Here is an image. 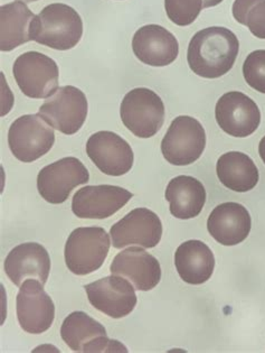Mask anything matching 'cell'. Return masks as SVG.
<instances>
[{"instance_id":"6da1fadb","label":"cell","mask_w":265,"mask_h":353,"mask_svg":"<svg viewBox=\"0 0 265 353\" xmlns=\"http://www.w3.org/2000/svg\"><path fill=\"white\" fill-rule=\"evenodd\" d=\"M239 51V39L232 30L218 26L205 28L197 32L189 42L188 65L202 78H221L230 72Z\"/></svg>"},{"instance_id":"7a4b0ae2","label":"cell","mask_w":265,"mask_h":353,"mask_svg":"<svg viewBox=\"0 0 265 353\" xmlns=\"http://www.w3.org/2000/svg\"><path fill=\"white\" fill-rule=\"evenodd\" d=\"M83 35V21L78 12L65 3H52L34 17L30 39L59 51L78 46Z\"/></svg>"},{"instance_id":"3957f363","label":"cell","mask_w":265,"mask_h":353,"mask_svg":"<svg viewBox=\"0 0 265 353\" xmlns=\"http://www.w3.org/2000/svg\"><path fill=\"white\" fill-rule=\"evenodd\" d=\"M110 236L101 227H82L72 231L66 241V266L75 275L85 276L100 270L110 250Z\"/></svg>"},{"instance_id":"277c9868","label":"cell","mask_w":265,"mask_h":353,"mask_svg":"<svg viewBox=\"0 0 265 353\" xmlns=\"http://www.w3.org/2000/svg\"><path fill=\"white\" fill-rule=\"evenodd\" d=\"M123 125L139 138H150L165 121V105L160 97L147 88H137L125 94L120 107Z\"/></svg>"},{"instance_id":"5b68a950","label":"cell","mask_w":265,"mask_h":353,"mask_svg":"<svg viewBox=\"0 0 265 353\" xmlns=\"http://www.w3.org/2000/svg\"><path fill=\"white\" fill-rule=\"evenodd\" d=\"M12 73L21 92L28 98H50L59 89L60 72L56 62L39 52H26L18 57Z\"/></svg>"},{"instance_id":"8992f818","label":"cell","mask_w":265,"mask_h":353,"mask_svg":"<svg viewBox=\"0 0 265 353\" xmlns=\"http://www.w3.org/2000/svg\"><path fill=\"white\" fill-rule=\"evenodd\" d=\"M206 147L205 129L189 116H179L169 126L161 141V153L170 164L186 166L203 155Z\"/></svg>"},{"instance_id":"52a82bcc","label":"cell","mask_w":265,"mask_h":353,"mask_svg":"<svg viewBox=\"0 0 265 353\" xmlns=\"http://www.w3.org/2000/svg\"><path fill=\"white\" fill-rule=\"evenodd\" d=\"M54 143L53 127L47 125L39 114L21 116L9 128V148L21 162H35L52 150Z\"/></svg>"},{"instance_id":"ba28073f","label":"cell","mask_w":265,"mask_h":353,"mask_svg":"<svg viewBox=\"0 0 265 353\" xmlns=\"http://www.w3.org/2000/svg\"><path fill=\"white\" fill-rule=\"evenodd\" d=\"M39 114L64 135H74L87 120V97L73 85L60 88L41 105Z\"/></svg>"},{"instance_id":"9c48e42d","label":"cell","mask_w":265,"mask_h":353,"mask_svg":"<svg viewBox=\"0 0 265 353\" xmlns=\"http://www.w3.org/2000/svg\"><path fill=\"white\" fill-rule=\"evenodd\" d=\"M61 336L74 352H127L123 344L107 338L105 326L84 312H73L61 327Z\"/></svg>"},{"instance_id":"30bf717a","label":"cell","mask_w":265,"mask_h":353,"mask_svg":"<svg viewBox=\"0 0 265 353\" xmlns=\"http://www.w3.org/2000/svg\"><path fill=\"white\" fill-rule=\"evenodd\" d=\"M89 179V172L80 159L65 157L42 168L37 176V190L48 203H64L71 192L87 184Z\"/></svg>"},{"instance_id":"8fae6325","label":"cell","mask_w":265,"mask_h":353,"mask_svg":"<svg viewBox=\"0 0 265 353\" xmlns=\"http://www.w3.org/2000/svg\"><path fill=\"white\" fill-rule=\"evenodd\" d=\"M43 288L44 285L37 279H26L16 299L19 325L30 334L46 332L55 319V305Z\"/></svg>"},{"instance_id":"7c38bea8","label":"cell","mask_w":265,"mask_h":353,"mask_svg":"<svg viewBox=\"0 0 265 353\" xmlns=\"http://www.w3.org/2000/svg\"><path fill=\"white\" fill-rule=\"evenodd\" d=\"M215 118L222 130L233 137H248L261 123L257 103L239 91H231L220 98L215 107Z\"/></svg>"},{"instance_id":"4fadbf2b","label":"cell","mask_w":265,"mask_h":353,"mask_svg":"<svg viewBox=\"0 0 265 353\" xmlns=\"http://www.w3.org/2000/svg\"><path fill=\"white\" fill-rule=\"evenodd\" d=\"M85 290L91 305L112 319L128 316L137 305L134 285L118 275L93 281L85 286Z\"/></svg>"},{"instance_id":"5bb4252c","label":"cell","mask_w":265,"mask_h":353,"mask_svg":"<svg viewBox=\"0 0 265 353\" xmlns=\"http://www.w3.org/2000/svg\"><path fill=\"white\" fill-rule=\"evenodd\" d=\"M110 234L114 248L123 249L128 245L153 248L160 243L162 223L155 212L138 208L116 222L111 228Z\"/></svg>"},{"instance_id":"9a60e30c","label":"cell","mask_w":265,"mask_h":353,"mask_svg":"<svg viewBox=\"0 0 265 353\" xmlns=\"http://www.w3.org/2000/svg\"><path fill=\"white\" fill-rule=\"evenodd\" d=\"M87 154L102 173L110 176H123L134 165L131 146L116 132L93 134L87 143Z\"/></svg>"},{"instance_id":"2e32d148","label":"cell","mask_w":265,"mask_h":353,"mask_svg":"<svg viewBox=\"0 0 265 353\" xmlns=\"http://www.w3.org/2000/svg\"><path fill=\"white\" fill-rule=\"evenodd\" d=\"M131 192L114 185H87L72 200V211L81 219H107L131 200Z\"/></svg>"},{"instance_id":"e0dca14e","label":"cell","mask_w":265,"mask_h":353,"mask_svg":"<svg viewBox=\"0 0 265 353\" xmlns=\"http://www.w3.org/2000/svg\"><path fill=\"white\" fill-rule=\"evenodd\" d=\"M132 50L138 60L147 65L167 66L176 60L179 44L169 30L159 25H146L134 34Z\"/></svg>"},{"instance_id":"ac0fdd59","label":"cell","mask_w":265,"mask_h":353,"mask_svg":"<svg viewBox=\"0 0 265 353\" xmlns=\"http://www.w3.org/2000/svg\"><path fill=\"white\" fill-rule=\"evenodd\" d=\"M110 272L129 279L134 288L141 292L153 290L161 279L160 263L140 247L125 249L116 254Z\"/></svg>"},{"instance_id":"d6986e66","label":"cell","mask_w":265,"mask_h":353,"mask_svg":"<svg viewBox=\"0 0 265 353\" xmlns=\"http://www.w3.org/2000/svg\"><path fill=\"white\" fill-rule=\"evenodd\" d=\"M50 270L51 258L39 243H21L12 249L5 259V272L18 288L30 279L46 284Z\"/></svg>"},{"instance_id":"ffe728a7","label":"cell","mask_w":265,"mask_h":353,"mask_svg":"<svg viewBox=\"0 0 265 353\" xmlns=\"http://www.w3.org/2000/svg\"><path fill=\"white\" fill-rule=\"evenodd\" d=\"M252 220L246 208L236 202L222 203L213 210L207 220L211 236L223 245L243 243L251 232Z\"/></svg>"},{"instance_id":"44dd1931","label":"cell","mask_w":265,"mask_h":353,"mask_svg":"<svg viewBox=\"0 0 265 353\" xmlns=\"http://www.w3.org/2000/svg\"><path fill=\"white\" fill-rule=\"evenodd\" d=\"M175 266L185 283L202 285L209 281L214 272V254L203 241L188 240L177 248Z\"/></svg>"},{"instance_id":"7402d4cb","label":"cell","mask_w":265,"mask_h":353,"mask_svg":"<svg viewBox=\"0 0 265 353\" xmlns=\"http://www.w3.org/2000/svg\"><path fill=\"white\" fill-rule=\"evenodd\" d=\"M166 200L175 218L188 220L200 216L206 202V190L193 176L180 175L170 181L166 189Z\"/></svg>"},{"instance_id":"603a6c76","label":"cell","mask_w":265,"mask_h":353,"mask_svg":"<svg viewBox=\"0 0 265 353\" xmlns=\"http://www.w3.org/2000/svg\"><path fill=\"white\" fill-rule=\"evenodd\" d=\"M33 12L23 1H14L0 7V50L10 52L32 41L30 25Z\"/></svg>"},{"instance_id":"cb8c5ba5","label":"cell","mask_w":265,"mask_h":353,"mask_svg":"<svg viewBox=\"0 0 265 353\" xmlns=\"http://www.w3.org/2000/svg\"><path fill=\"white\" fill-rule=\"evenodd\" d=\"M216 173L224 186L232 191H251L259 182V170L253 159L241 152H230L218 159Z\"/></svg>"},{"instance_id":"d4e9b609","label":"cell","mask_w":265,"mask_h":353,"mask_svg":"<svg viewBox=\"0 0 265 353\" xmlns=\"http://www.w3.org/2000/svg\"><path fill=\"white\" fill-rule=\"evenodd\" d=\"M233 16L257 39H265V0H235Z\"/></svg>"},{"instance_id":"484cf974","label":"cell","mask_w":265,"mask_h":353,"mask_svg":"<svg viewBox=\"0 0 265 353\" xmlns=\"http://www.w3.org/2000/svg\"><path fill=\"white\" fill-rule=\"evenodd\" d=\"M205 8L207 0H165L168 19L178 26L193 24Z\"/></svg>"},{"instance_id":"4316f807","label":"cell","mask_w":265,"mask_h":353,"mask_svg":"<svg viewBox=\"0 0 265 353\" xmlns=\"http://www.w3.org/2000/svg\"><path fill=\"white\" fill-rule=\"evenodd\" d=\"M243 75L251 88L265 94V50L248 55L243 64Z\"/></svg>"},{"instance_id":"83f0119b","label":"cell","mask_w":265,"mask_h":353,"mask_svg":"<svg viewBox=\"0 0 265 353\" xmlns=\"http://www.w3.org/2000/svg\"><path fill=\"white\" fill-rule=\"evenodd\" d=\"M259 154L261 156V159H262L263 163L265 164V136L259 141Z\"/></svg>"},{"instance_id":"f1b7e54d","label":"cell","mask_w":265,"mask_h":353,"mask_svg":"<svg viewBox=\"0 0 265 353\" xmlns=\"http://www.w3.org/2000/svg\"><path fill=\"white\" fill-rule=\"evenodd\" d=\"M18 1H23V3H33V1H37V0H18Z\"/></svg>"}]
</instances>
